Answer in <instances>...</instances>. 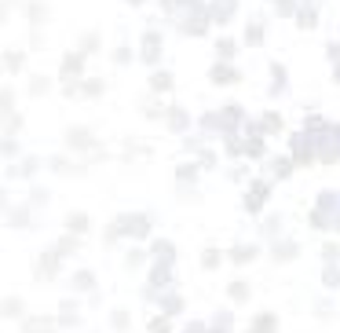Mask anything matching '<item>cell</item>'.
<instances>
[{"mask_svg": "<svg viewBox=\"0 0 340 333\" xmlns=\"http://www.w3.org/2000/svg\"><path fill=\"white\" fill-rule=\"evenodd\" d=\"M150 81H154V88H168V73H154Z\"/></svg>", "mask_w": 340, "mask_h": 333, "instance_id": "1", "label": "cell"}, {"mask_svg": "<svg viewBox=\"0 0 340 333\" xmlns=\"http://www.w3.org/2000/svg\"><path fill=\"white\" fill-rule=\"evenodd\" d=\"M70 227L73 231H84V216H70Z\"/></svg>", "mask_w": 340, "mask_h": 333, "instance_id": "2", "label": "cell"}]
</instances>
